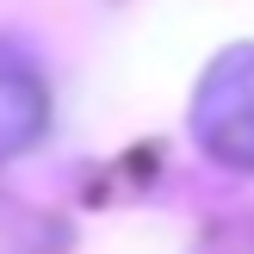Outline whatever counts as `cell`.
Masks as SVG:
<instances>
[{"instance_id":"obj_1","label":"cell","mask_w":254,"mask_h":254,"mask_svg":"<svg viewBox=\"0 0 254 254\" xmlns=\"http://www.w3.org/2000/svg\"><path fill=\"white\" fill-rule=\"evenodd\" d=\"M192 136L217 168L254 174V44L223 50L192 93Z\"/></svg>"},{"instance_id":"obj_2","label":"cell","mask_w":254,"mask_h":254,"mask_svg":"<svg viewBox=\"0 0 254 254\" xmlns=\"http://www.w3.org/2000/svg\"><path fill=\"white\" fill-rule=\"evenodd\" d=\"M44 118H50V93H44L37 62L0 44V161L25 155L44 136Z\"/></svg>"}]
</instances>
